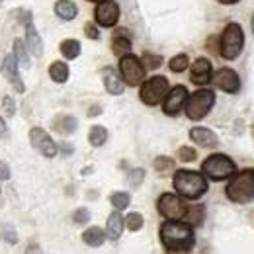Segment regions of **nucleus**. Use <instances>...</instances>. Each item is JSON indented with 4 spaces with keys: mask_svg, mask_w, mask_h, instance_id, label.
<instances>
[{
    "mask_svg": "<svg viewBox=\"0 0 254 254\" xmlns=\"http://www.w3.org/2000/svg\"><path fill=\"white\" fill-rule=\"evenodd\" d=\"M160 241L168 254H188L193 247V231L184 221H166L160 227Z\"/></svg>",
    "mask_w": 254,
    "mask_h": 254,
    "instance_id": "f257e3e1",
    "label": "nucleus"
},
{
    "mask_svg": "<svg viewBox=\"0 0 254 254\" xmlns=\"http://www.w3.org/2000/svg\"><path fill=\"white\" fill-rule=\"evenodd\" d=\"M174 190L184 199H197L207 191V180L193 170H178L174 174Z\"/></svg>",
    "mask_w": 254,
    "mask_h": 254,
    "instance_id": "f03ea898",
    "label": "nucleus"
},
{
    "mask_svg": "<svg viewBox=\"0 0 254 254\" xmlns=\"http://www.w3.org/2000/svg\"><path fill=\"white\" fill-rule=\"evenodd\" d=\"M225 193L235 203H249L254 199V170H243L233 176Z\"/></svg>",
    "mask_w": 254,
    "mask_h": 254,
    "instance_id": "7ed1b4c3",
    "label": "nucleus"
},
{
    "mask_svg": "<svg viewBox=\"0 0 254 254\" xmlns=\"http://www.w3.org/2000/svg\"><path fill=\"white\" fill-rule=\"evenodd\" d=\"M245 45V32L239 24H229L221 35V43H219V53L223 59L233 61L241 55Z\"/></svg>",
    "mask_w": 254,
    "mask_h": 254,
    "instance_id": "20e7f679",
    "label": "nucleus"
},
{
    "mask_svg": "<svg viewBox=\"0 0 254 254\" xmlns=\"http://www.w3.org/2000/svg\"><path fill=\"white\" fill-rule=\"evenodd\" d=\"M215 104V92L213 90H207V88H201L197 92H193L191 96H188L184 108H186V116L197 122L201 118H205L209 114V110L213 108Z\"/></svg>",
    "mask_w": 254,
    "mask_h": 254,
    "instance_id": "39448f33",
    "label": "nucleus"
},
{
    "mask_svg": "<svg viewBox=\"0 0 254 254\" xmlns=\"http://www.w3.org/2000/svg\"><path fill=\"white\" fill-rule=\"evenodd\" d=\"M201 172H203L207 178L219 182V180L231 178V176L237 172V166H235V162L229 159L227 155H211V157H207V159L203 160Z\"/></svg>",
    "mask_w": 254,
    "mask_h": 254,
    "instance_id": "423d86ee",
    "label": "nucleus"
},
{
    "mask_svg": "<svg viewBox=\"0 0 254 254\" xmlns=\"http://www.w3.org/2000/svg\"><path fill=\"white\" fill-rule=\"evenodd\" d=\"M168 94V80L164 76H153L141 86V100L147 106H157Z\"/></svg>",
    "mask_w": 254,
    "mask_h": 254,
    "instance_id": "0eeeda50",
    "label": "nucleus"
},
{
    "mask_svg": "<svg viewBox=\"0 0 254 254\" xmlns=\"http://www.w3.org/2000/svg\"><path fill=\"white\" fill-rule=\"evenodd\" d=\"M186 203L176 193H162L159 197V213L168 221H180L186 215Z\"/></svg>",
    "mask_w": 254,
    "mask_h": 254,
    "instance_id": "6e6552de",
    "label": "nucleus"
},
{
    "mask_svg": "<svg viewBox=\"0 0 254 254\" xmlns=\"http://www.w3.org/2000/svg\"><path fill=\"white\" fill-rule=\"evenodd\" d=\"M120 72H122V80L126 84H129V86H137L145 78V66H143V63L135 55H124L122 57Z\"/></svg>",
    "mask_w": 254,
    "mask_h": 254,
    "instance_id": "1a4fd4ad",
    "label": "nucleus"
},
{
    "mask_svg": "<svg viewBox=\"0 0 254 254\" xmlns=\"http://www.w3.org/2000/svg\"><path fill=\"white\" fill-rule=\"evenodd\" d=\"M94 16H96L98 26H102V28H112V26H116L118 20H120V6H118L114 0H104V2H100V4L96 6Z\"/></svg>",
    "mask_w": 254,
    "mask_h": 254,
    "instance_id": "9d476101",
    "label": "nucleus"
},
{
    "mask_svg": "<svg viewBox=\"0 0 254 254\" xmlns=\"http://www.w3.org/2000/svg\"><path fill=\"white\" fill-rule=\"evenodd\" d=\"M30 141H32L33 149L39 151L43 157L51 159L57 155V145L53 143V139L47 135V131H43L41 127H33L30 131Z\"/></svg>",
    "mask_w": 254,
    "mask_h": 254,
    "instance_id": "9b49d317",
    "label": "nucleus"
},
{
    "mask_svg": "<svg viewBox=\"0 0 254 254\" xmlns=\"http://www.w3.org/2000/svg\"><path fill=\"white\" fill-rule=\"evenodd\" d=\"M213 82L217 88L227 92V94H237L241 90V78L233 68H219L213 76Z\"/></svg>",
    "mask_w": 254,
    "mask_h": 254,
    "instance_id": "f8f14e48",
    "label": "nucleus"
},
{
    "mask_svg": "<svg viewBox=\"0 0 254 254\" xmlns=\"http://www.w3.org/2000/svg\"><path fill=\"white\" fill-rule=\"evenodd\" d=\"M186 100H188V90H186L184 86H174L172 90H168V94L164 98V106H162L164 114H166V116H176V114H180V110L184 108Z\"/></svg>",
    "mask_w": 254,
    "mask_h": 254,
    "instance_id": "ddd939ff",
    "label": "nucleus"
},
{
    "mask_svg": "<svg viewBox=\"0 0 254 254\" xmlns=\"http://www.w3.org/2000/svg\"><path fill=\"white\" fill-rule=\"evenodd\" d=\"M191 82L193 84H207L211 78H213V70H211V63H209V59H205V57H199V59H195L193 64H191V74H190Z\"/></svg>",
    "mask_w": 254,
    "mask_h": 254,
    "instance_id": "4468645a",
    "label": "nucleus"
},
{
    "mask_svg": "<svg viewBox=\"0 0 254 254\" xmlns=\"http://www.w3.org/2000/svg\"><path fill=\"white\" fill-rule=\"evenodd\" d=\"M2 74L12 82V86L16 88V92H24V82L18 74V63H16V57L14 55H6L4 61H2Z\"/></svg>",
    "mask_w": 254,
    "mask_h": 254,
    "instance_id": "2eb2a0df",
    "label": "nucleus"
},
{
    "mask_svg": "<svg viewBox=\"0 0 254 254\" xmlns=\"http://www.w3.org/2000/svg\"><path fill=\"white\" fill-rule=\"evenodd\" d=\"M190 139L195 145L203 147V149H213V147H217V143H219L217 135H215L211 129H207V127H193L190 131Z\"/></svg>",
    "mask_w": 254,
    "mask_h": 254,
    "instance_id": "dca6fc26",
    "label": "nucleus"
},
{
    "mask_svg": "<svg viewBox=\"0 0 254 254\" xmlns=\"http://www.w3.org/2000/svg\"><path fill=\"white\" fill-rule=\"evenodd\" d=\"M102 76H104V86H106V90L110 94H124V80H122V76L112 66H106L102 70Z\"/></svg>",
    "mask_w": 254,
    "mask_h": 254,
    "instance_id": "f3484780",
    "label": "nucleus"
},
{
    "mask_svg": "<svg viewBox=\"0 0 254 254\" xmlns=\"http://www.w3.org/2000/svg\"><path fill=\"white\" fill-rule=\"evenodd\" d=\"M112 49H114V53L120 55V57L129 55V51H131V39H129V32H127V30H124V28L116 30L114 39H112Z\"/></svg>",
    "mask_w": 254,
    "mask_h": 254,
    "instance_id": "a211bd4d",
    "label": "nucleus"
},
{
    "mask_svg": "<svg viewBox=\"0 0 254 254\" xmlns=\"http://www.w3.org/2000/svg\"><path fill=\"white\" fill-rule=\"evenodd\" d=\"M124 233V217L120 215V211H114L108 217V225H106V237L110 241H118Z\"/></svg>",
    "mask_w": 254,
    "mask_h": 254,
    "instance_id": "6ab92c4d",
    "label": "nucleus"
},
{
    "mask_svg": "<svg viewBox=\"0 0 254 254\" xmlns=\"http://www.w3.org/2000/svg\"><path fill=\"white\" fill-rule=\"evenodd\" d=\"M26 45H28V49L32 51V55H35V57H41V55H43V43H41L39 33L35 32L33 24H28V32H26Z\"/></svg>",
    "mask_w": 254,
    "mask_h": 254,
    "instance_id": "aec40b11",
    "label": "nucleus"
},
{
    "mask_svg": "<svg viewBox=\"0 0 254 254\" xmlns=\"http://www.w3.org/2000/svg\"><path fill=\"white\" fill-rule=\"evenodd\" d=\"M76 126H78V122H76V118H72V116H57V118L53 120V129L59 131V133H63V135L72 133V131L76 129Z\"/></svg>",
    "mask_w": 254,
    "mask_h": 254,
    "instance_id": "412c9836",
    "label": "nucleus"
},
{
    "mask_svg": "<svg viewBox=\"0 0 254 254\" xmlns=\"http://www.w3.org/2000/svg\"><path fill=\"white\" fill-rule=\"evenodd\" d=\"M55 14H57L59 18H63V20H74L76 14H78V8H76V4L70 2V0H59V2L55 4Z\"/></svg>",
    "mask_w": 254,
    "mask_h": 254,
    "instance_id": "4be33fe9",
    "label": "nucleus"
},
{
    "mask_svg": "<svg viewBox=\"0 0 254 254\" xmlns=\"http://www.w3.org/2000/svg\"><path fill=\"white\" fill-rule=\"evenodd\" d=\"M82 241L88 245V247H102V243L106 241V233L100 229V227H90L82 233Z\"/></svg>",
    "mask_w": 254,
    "mask_h": 254,
    "instance_id": "5701e85b",
    "label": "nucleus"
},
{
    "mask_svg": "<svg viewBox=\"0 0 254 254\" xmlns=\"http://www.w3.org/2000/svg\"><path fill=\"white\" fill-rule=\"evenodd\" d=\"M49 74H51V78L55 80V82H66V78H68V66L61 61H55V63L49 66Z\"/></svg>",
    "mask_w": 254,
    "mask_h": 254,
    "instance_id": "b1692460",
    "label": "nucleus"
},
{
    "mask_svg": "<svg viewBox=\"0 0 254 254\" xmlns=\"http://www.w3.org/2000/svg\"><path fill=\"white\" fill-rule=\"evenodd\" d=\"M61 53L64 59H76L80 55V43L76 39H64L61 43Z\"/></svg>",
    "mask_w": 254,
    "mask_h": 254,
    "instance_id": "393cba45",
    "label": "nucleus"
},
{
    "mask_svg": "<svg viewBox=\"0 0 254 254\" xmlns=\"http://www.w3.org/2000/svg\"><path fill=\"white\" fill-rule=\"evenodd\" d=\"M88 141H90L92 147H102V145L108 141V129L102 126H94L92 129H90Z\"/></svg>",
    "mask_w": 254,
    "mask_h": 254,
    "instance_id": "a878e982",
    "label": "nucleus"
},
{
    "mask_svg": "<svg viewBox=\"0 0 254 254\" xmlns=\"http://www.w3.org/2000/svg\"><path fill=\"white\" fill-rule=\"evenodd\" d=\"M203 207L201 205H193V207H188L186 209V215H184V219H186V223L190 225V227H193V225H199V223L203 221Z\"/></svg>",
    "mask_w": 254,
    "mask_h": 254,
    "instance_id": "bb28decb",
    "label": "nucleus"
},
{
    "mask_svg": "<svg viewBox=\"0 0 254 254\" xmlns=\"http://www.w3.org/2000/svg\"><path fill=\"white\" fill-rule=\"evenodd\" d=\"M14 57H16V63L22 64V66H30V57H28V51L24 47V41L22 39H16L14 43Z\"/></svg>",
    "mask_w": 254,
    "mask_h": 254,
    "instance_id": "cd10ccee",
    "label": "nucleus"
},
{
    "mask_svg": "<svg viewBox=\"0 0 254 254\" xmlns=\"http://www.w3.org/2000/svg\"><path fill=\"white\" fill-rule=\"evenodd\" d=\"M110 201H112V205L116 207V211H122V209H126L127 205H129L131 197H129L127 191H114V193L110 195Z\"/></svg>",
    "mask_w": 254,
    "mask_h": 254,
    "instance_id": "c85d7f7f",
    "label": "nucleus"
},
{
    "mask_svg": "<svg viewBox=\"0 0 254 254\" xmlns=\"http://www.w3.org/2000/svg\"><path fill=\"white\" fill-rule=\"evenodd\" d=\"M188 64H190L188 55L180 53V55H176V57H172V59H170L168 66H170V70H172V72H182V70H186V68H188Z\"/></svg>",
    "mask_w": 254,
    "mask_h": 254,
    "instance_id": "c756f323",
    "label": "nucleus"
},
{
    "mask_svg": "<svg viewBox=\"0 0 254 254\" xmlns=\"http://www.w3.org/2000/svg\"><path fill=\"white\" fill-rule=\"evenodd\" d=\"M143 178H145V170H143V168H133V170L129 172V176H127V182H129V186L139 188V186L143 184Z\"/></svg>",
    "mask_w": 254,
    "mask_h": 254,
    "instance_id": "7c9ffc66",
    "label": "nucleus"
},
{
    "mask_svg": "<svg viewBox=\"0 0 254 254\" xmlns=\"http://www.w3.org/2000/svg\"><path fill=\"white\" fill-rule=\"evenodd\" d=\"M126 227L129 231H139L143 227V215L141 213H129L126 219Z\"/></svg>",
    "mask_w": 254,
    "mask_h": 254,
    "instance_id": "2f4dec72",
    "label": "nucleus"
},
{
    "mask_svg": "<svg viewBox=\"0 0 254 254\" xmlns=\"http://www.w3.org/2000/svg\"><path fill=\"white\" fill-rule=\"evenodd\" d=\"M174 168V160L170 159V157H157L155 159V170H159V172H168V170H172Z\"/></svg>",
    "mask_w": 254,
    "mask_h": 254,
    "instance_id": "473e14b6",
    "label": "nucleus"
},
{
    "mask_svg": "<svg viewBox=\"0 0 254 254\" xmlns=\"http://www.w3.org/2000/svg\"><path fill=\"white\" fill-rule=\"evenodd\" d=\"M143 66H145V70L147 68H159L160 63H162V57L159 55H153V53H145V57H143Z\"/></svg>",
    "mask_w": 254,
    "mask_h": 254,
    "instance_id": "72a5a7b5",
    "label": "nucleus"
},
{
    "mask_svg": "<svg viewBox=\"0 0 254 254\" xmlns=\"http://www.w3.org/2000/svg\"><path fill=\"white\" fill-rule=\"evenodd\" d=\"M195 157H197V153L191 147H180L178 149V159L182 162H191V160H195Z\"/></svg>",
    "mask_w": 254,
    "mask_h": 254,
    "instance_id": "f704fd0d",
    "label": "nucleus"
},
{
    "mask_svg": "<svg viewBox=\"0 0 254 254\" xmlns=\"http://www.w3.org/2000/svg\"><path fill=\"white\" fill-rule=\"evenodd\" d=\"M2 239L6 243H10V245H16L18 243V235H16V231H14L12 225H4L2 227Z\"/></svg>",
    "mask_w": 254,
    "mask_h": 254,
    "instance_id": "c9c22d12",
    "label": "nucleus"
},
{
    "mask_svg": "<svg viewBox=\"0 0 254 254\" xmlns=\"http://www.w3.org/2000/svg\"><path fill=\"white\" fill-rule=\"evenodd\" d=\"M90 219V213H88V209H84V207H80V209H76L74 211V215H72V221L78 223V225H82V223H86Z\"/></svg>",
    "mask_w": 254,
    "mask_h": 254,
    "instance_id": "e433bc0d",
    "label": "nucleus"
},
{
    "mask_svg": "<svg viewBox=\"0 0 254 254\" xmlns=\"http://www.w3.org/2000/svg\"><path fill=\"white\" fill-rule=\"evenodd\" d=\"M2 108H4V112H6L8 116H14V112H16L14 100H12L10 96H4V100H2Z\"/></svg>",
    "mask_w": 254,
    "mask_h": 254,
    "instance_id": "4c0bfd02",
    "label": "nucleus"
},
{
    "mask_svg": "<svg viewBox=\"0 0 254 254\" xmlns=\"http://www.w3.org/2000/svg\"><path fill=\"white\" fill-rule=\"evenodd\" d=\"M84 32H86V35H88L90 39H98V37H100V33H98V28H96L94 24H86Z\"/></svg>",
    "mask_w": 254,
    "mask_h": 254,
    "instance_id": "58836bf2",
    "label": "nucleus"
},
{
    "mask_svg": "<svg viewBox=\"0 0 254 254\" xmlns=\"http://www.w3.org/2000/svg\"><path fill=\"white\" fill-rule=\"evenodd\" d=\"M8 178H10V168L6 162L0 160V180H8Z\"/></svg>",
    "mask_w": 254,
    "mask_h": 254,
    "instance_id": "ea45409f",
    "label": "nucleus"
},
{
    "mask_svg": "<svg viewBox=\"0 0 254 254\" xmlns=\"http://www.w3.org/2000/svg\"><path fill=\"white\" fill-rule=\"evenodd\" d=\"M26 254H43V251H41L37 245H30V247L26 249Z\"/></svg>",
    "mask_w": 254,
    "mask_h": 254,
    "instance_id": "a19ab883",
    "label": "nucleus"
},
{
    "mask_svg": "<svg viewBox=\"0 0 254 254\" xmlns=\"http://www.w3.org/2000/svg\"><path fill=\"white\" fill-rule=\"evenodd\" d=\"M6 135V124H4V120L0 118V139Z\"/></svg>",
    "mask_w": 254,
    "mask_h": 254,
    "instance_id": "79ce46f5",
    "label": "nucleus"
},
{
    "mask_svg": "<svg viewBox=\"0 0 254 254\" xmlns=\"http://www.w3.org/2000/svg\"><path fill=\"white\" fill-rule=\"evenodd\" d=\"M221 4H235V2H239V0H219Z\"/></svg>",
    "mask_w": 254,
    "mask_h": 254,
    "instance_id": "37998d69",
    "label": "nucleus"
},
{
    "mask_svg": "<svg viewBox=\"0 0 254 254\" xmlns=\"http://www.w3.org/2000/svg\"><path fill=\"white\" fill-rule=\"evenodd\" d=\"M96 114H100V108H92L90 110V116H96Z\"/></svg>",
    "mask_w": 254,
    "mask_h": 254,
    "instance_id": "c03bdc74",
    "label": "nucleus"
},
{
    "mask_svg": "<svg viewBox=\"0 0 254 254\" xmlns=\"http://www.w3.org/2000/svg\"><path fill=\"white\" fill-rule=\"evenodd\" d=\"M251 30H253V35H254V14H253V20H251Z\"/></svg>",
    "mask_w": 254,
    "mask_h": 254,
    "instance_id": "a18cd8bd",
    "label": "nucleus"
},
{
    "mask_svg": "<svg viewBox=\"0 0 254 254\" xmlns=\"http://www.w3.org/2000/svg\"><path fill=\"white\" fill-rule=\"evenodd\" d=\"M251 135H253V139H254V126L251 127Z\"/></svg>",
    "mask_w": 254,
    "mask_h": 254,
    "instance_id": "49530a36",
    "label": "nucleus"
},
{
    "mask_svg": "<svg viewBox=\"0 0 254 254\" xmlns=\"http://www.w3.org/2000/svg\"><path fill=\"white\" fill-rule=\"evenodd\" d=\"M90 2H104V0H90Z\"/></svg>",
    "mask_w": 254,
    "mask_h": 254,
    "instance_id": "de8ad7c7",
    "label": "nucleus"
},
{
    "mask_svg": "<svg viewBox=\"0 0 254 254\" xmlns=\"http://www.w3.org/2000/svg\"><path fill=\"white\" fill-rule=\"evenodd\" d=\"M0 2H2V0H0Z\"/></svg>",
    "mask_w": 254,
    "mask_h": 254,
    "instance_id": "09e8293b",
    "label": "nucleus"
}]
</instances>
